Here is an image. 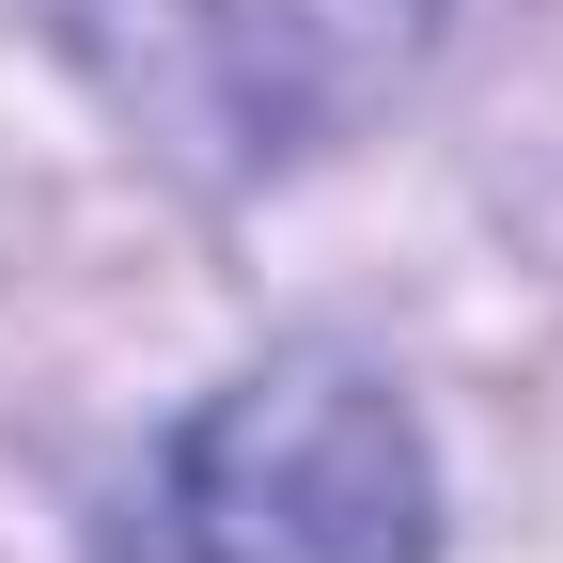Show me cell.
<instances>
[{
    "label": "cell",
    "mask_w": 563,
    "mask_h": 563,
    "mask_svg": "<svg viewBox=\"0 0 563 563\" xmlns=\"http://www.w3.org/2000/svg\"><path fill=\"white\" fill-rule=\"evenodd\" d=\"M79 95L188 188H266L361 141L454 0H32Z\"/></svg>",
    "instance_id": "6da1fadb"
},
{
    "label": "cell",
    "mask_w": 563,
    "mask_h": 563,
    "mask_svg": "<svg viewBox=\"0 0 563 563\" xmlns=\"http://www.w3.org/2000/svg\"><path fill=\"white\" fill-rule=\"evenodd\" d=\"M173 548L188 563H439V454L376 361L282 344L188 407Z\"/></svg>",
    "instance_id": "7a4b0ae2"
}]
</instances>
